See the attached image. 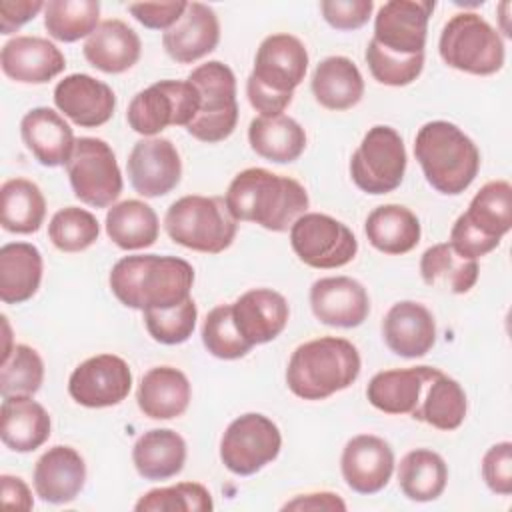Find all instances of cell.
Here are the masks:
<instances>
[{
    "label": "cell",
    "mask_w": 512,
    "mask_h": 512,
    "mask_svg": "<svg viewBox=\"0 0 512 512\" xmlns=\"http://www.w3.org/2000/svg\"><path fill=\"white\" fill-rule=\"evenodd\" d=\"M84 58L104 74H122L130 70L142 52L140 36L118 18L100 22L84 42Z\"/></svg>",
    "instance_id": "cell-27"
},
{
    "label": "cell",
    "mask_w": 512,
    "mask_h": 512,
    "mask_svg": "<svg viewBox=\"0 0 512 512\" xmlns=\"http://www.w3.org/2000/svg\"><path fill=\"white\" fill-rule=\"evenodd\" d=\"M202 344L220 360H236L252 350V346L236 330L232 304H220L206 314L202 324Z\"/></svg>",
    "instance_id": "cell-45"
},
{
    "label": "cell",
    "mask_w": 512,
    "mask_h": 512,
    "mask_svg": "<svg viewBox=\"0 0 512 512\" xmlns=\"http://www.w3.org/2000/svg\"><path fill=\"white\" fill-rule=\"evenodd\" d=\"M446 482L448 466L434 450H410L398 464V486L412 502H432L440 498Z\"/></svg>",
    "instance_id": "cell-39"
},
{
    "label": "cell",
    "mask_w": 512,
    "mask_h": 512,
    "mask_svg": "<svg viewBox=\"0 0 512 512\" xmlns=\"http://www.w3.org/2000/svg\"><path fill=\"white\" fill-rule=\"evenodd\" d=\"M408 156L402 136L384 124L372 126L350 158L352 182L366 194L394 192L406 172Z\"/></svg>",
    "instance_id": "cell-10"
},
{
    "label": "cell",
    "mask_w": 512,
    "mask_h": 512,
    "mask_svg": "<svg viewBox=\"0 0 512 512\" xmlns=\"http://www.w3.org/2000/svg\"><path fill=\"white\" fill-rule=\"evenodd\" d=\"M20 136L28 152L48 168L68 164L76 138L70 124L52 108L38 106L20 120Z\"/></svg>",
    "instance_id": "cell-25"
},
{
    "label": "cell",
    "mask_w": 512,
    "mask_h": 512,
    "mask_svg": "<svg viewBox=\"0 0 512 512\" xmlns=\"http://www.w3.org/2000/svg\"><path fill=\"white\" fill-rule=\"evenodd\" d=\"M466 410L468 400L464 388L442 370H436L428 380L412 418L430 424L432 428L450 432L464 422Z\"/></svg>",
    "instance_id": "cell-35"
},
{
    "label": "cell",
    "mask_w": 512,
    "mask_h": 512,
    "mask_svg": "<svg viewBox=\"0 0 512 512\" xmlns=\"http://www.w3.org/2000/svg\"><path fill=\"white\" fill-rule=\"evenodd\" d=\"M364 232L368 242L384 254H406L420 242V220L402 204H382L374 208L366 222Z\"/></svg>",
    "instance_id": "cell-33"
},
{
    "label": "cell",
    "mask_w": 512,
    "mask_h": 512,
    "mask_svg": "<svg viewBox=\"0 0 512 512\" xmlns=\"http://www.w3.org/2000/svg\"><path fill=\"white\" fill-rule=\"evenodd\" d=\"M200 108L196 86L186 80H160L140 90L128 104V126L144 136L154 138L168 126H188Z\"/></svg>",
    "instance_id": "cell-9"
},
{
    "label": "cell",
    "mask_w": 512,
    "mask_h": 512,
    "mask_svg": "<svg viewBox=\"0 0 512 512\" xmlns=\"http://www.w3.org/2000/svg\"><path fill=\"white\" fill-rule=\"evenodd\" d=\"M212 494L198 482H178L166 488H152L140 496L136 512H206L212 510Z\"/></svg>",
    "instance_id": "cell-44"
},
{
    "label": "cell",
    "mask_w": 512,
    "mask_h": 512,
    "mask_svg": "<svg viewBox=\"0 0 512 512\" xmlns=\"http://www.w3.org/2000/svg\"><path fill=\"white\" fill-rule=\"evenodd\" d=\"M220 40L216 12L202 2H188L180 20L162 34L166 54L178 64H192L208 56Z\"/></svg>",
    "instance_id": "cell-21"
},
{
    "label": "cell",
    "mask_w": 512,
    "mask_h": 512,
    "mask_svg": "<svg viewBox=\"0 0 512 512\" xmlns=\"http://www.w3.org/2000/svg\"><path fill=\"white\" fill-rule=\"evenodd\" d=\"M288 316L286 298L272 288H252L232 304L236 330L252 348L280 336Z\"/></svg>",
    "instance_id": "cell-20"
},
{
    "label": "cell",
    "mask_w": 512,
    "mask_h": 512,
    "mask_svg": "<svg viewBox=\"0 0 512 512\" xmlns=\"http://www.w3.org/2000/svg\"><path fill=\"white\" fill-rule=\"evenodd\" d=\"M320 10L324 20L332 28L348 32V30H358L368 22L374 10V2L372 0H322Z\"/></svg>",
    "instance_id": "cell-49"
},
{
    "label": "cell",
    "mask_w": 512,
    "mask_h": 512,
    "mask_svg": "<svg viewBox=\"0 0 512 512\" xmlns=\"http://www.w3.org/2000/svg\"><path fill=\"white\" fill-rule=\"evenodd\" d=\"M50 416L32 396H6L0 406V438L12 452H34L50 438Z\"/></svg>",
    "instance_id": "cell-29"
},
{
    "label": "cell",
    "mask_w": 512,
    "mask_h": 512,
    "mask_svg": "<svg viewBox=\"0 0 512 512\" xmlns=\"http://www.w3.org/2000/svg\"><path fill=\"white\" fill-rule=\"evenodd\" d=\"M66 172L74 196L94 208L114 206L124 186L112 148L92 136L76 140Z\"/></svg>",
    "instance_id": "cell-11"
},
{
    "label": "cell",
    "mask_w": 512,
    "mask_h": 512,
    "mask_svg": "<svg viewBox=\"0 0 512 512\" xmlns=\"http://www.w3.org/2000/svg\"><path fill=\"white\" fill-rule=\"evenodd\" d=\"M44 382V362L40 354L26 344H14L0 364V394L34 396Z\"/></svg>",
    "instance_id": "cell-42"
},
{
    "label": "cell",
    "mask_w": 512,
    "mask_h": 512,
    "mask_svg": "<svg viewBox=\"0 0 512 512\" xmlns=\"http://www.w3.org/2000/svg\"><path fill=\"white\" fill-rule=\"evenodd\" d=\"M434 6L430 0L384 2L374 16L372 40L394 54H424L428 20Z\"/></svg>",
    "instance_id": "cell-15"
},
{
    "label": "cell",
    "mask_w": 512,
    "mask_h": 512,
    "mask_svg": "<svg viewBox=\"0 0 512 512\" xmlns=\"http://www.w3.org/2000/svg\"><path fill=\"white\" fill-rule=\"evenodd\" d=\"M98 236L100 224L96 216L78 206L60 208L48 224V238L62 252H82L90 248Z\"/></svg>",
    "instance_id": "cell-43"
},
{
    "label": "cell",
    "mask_w": 512,
    "mask_h": 512,
    "mask_svg": "<svg viewBox=\"0 0 512 512\" xmlns=\"http://www.w3.org/2000/svg\"><path fill=\"white\" fill-rule=\"evenodd\" d=\"M32 482L40 500L48 504H68L84 488V458L72 446L56 444L36 460Z\"/></svg>",
    "instance_id": "cell-23"
},
{
    "label": "cell",
    "mask_w": 512,
    "mask_h": 512,
    "mask_svg": "<svg viewBox=\"0 0 512 512\" xmlns=\"http://www.w3.org/2000/svg\"><path fill=\"white\" fill-rule=\"evenodd\" d=\"M104 226L108 238L122 250L148 248L160 232L154 208L142 200H124L108 208Z\"/></svg>",
    "instance_id": "cell-38"
},
{
    "label": "cell",
    "mask_w": 512,
    "mask_h": 512,
    "mask_svg": "<svg viewBox=\"0 0 512 512\" xmlns=\"http://www.w3.org/2000/svg\"><path fill=\"white\" fill-rule=\"evenodd\" d=\"M438 52L450 68L474 76L496 74L506 58L500 34L476 12H458L444 24Z\"/></svg>",
    "instance_id": "cell-7"
},
{
    "label": "cell",
    "mask_w": 512,
    "mask_h": 512,
    "mask_svg": "<svg viewBox=\"0 0 512 512\" xmlns=\"http://www.w3.org/2000/svg\"><path fill=\"white\" fill-rule=\"evenodd\" d=\"M132 188L144 198H158L172 192L182 178V160L168 138L138 140L126 160Z\"/></svg>",
    "instance_id": "cell-16"
},
{
    "label": "cell",
    "mask_w": 512,
    "mask_h": 512,
    "mask_svg": "<svg viewBox=\"0 0 512 512\" xmlns=\"http://www.w3.org/2000/svg\"><path fill=\"white\" fill-rule=\"evenodd\" d=\"M282 448L278 426L264 414L246 412L234 418L220 440V460L236 476H252L276 460Z\"/></svg>",
    "instance_id": "cell-13"
},
{
    "label": "cell",
    "mask_w": 512,
    "mask_h": 512,
    "mask_svg": "<svg viewBox=\"0 0 512 512\" xmlns=\"http://www.w3.org/2000/svg\"><path fill=\"white\" fill-rule=\"evenodd\" d=\"M282 510H346V502L334 492H310L286 502Z\"/></svg>",
    "instance_id": "cell-53"
},
{
    "label": "cell",
    "mask_w": 512,
    "mask_h": 512,
    "mask_svg": "<svg viewBox=\"0 0 512 512\" xmlns=\"http://www.w3.org/2000/svg\"><path fill=\"white\" fill-rule=\"evenodd\" d=\"M164 228L172 242L204 254H220L232 246L238 224L224 198L190 194L170 204Z\"/></svg>",
    "instance_id": "cell-6"
},
{
    "label": "cell",
    "mask_w": 512,
    "mask_h": 512,
    "mask_svg": "<svg viewBox=\"0 0 512 512\" xmlns=\"http://www.w3.org/2000/svg\"><path fill=\"white\" fill-rule=\"evenodd\" d=\"M414 156L426 182L440 194H462L480 170V150L456 124L426 122L414 138Z\"/></svg>",
    "instance_id": "cell-5"
},
{
    "label": "cell",
    "mask_w": 512,
    "mask_h": 512,
    "mask_svg": "<svg viewBox=\"0 0 512 512\" xmlns=\"http://www.w3.org/2000/svg\"><path fill=\"white\" fill-rule=\"evenodd\" d=\"M310 88L320 106L340 112L362 100L364 78L350 58L328 56L314 68Z\"/></svg>",
    "instance_id": "cell-31"
},
{
    "label": "cell",
    "mask_w": 512,
    "mask_h": 512,
    "mask_svg": "<svg viewBox=\"0 0 512 512\" xmlns=\"http://www.w3.org/2000/svg\"><path fill=\"white\" fill-rule=\"evenodd\" d=\"M340 470L348 488L358 494H376L390 482L394 450L380 436L358 434L346 442Z\"/></svg>",
    "instance_id": "cell-17"
},
{
    "label": "cell",
    "mask_w": 512,
    "mask_h": 512,
    "mask_svg": "<svg viewBox=\"0 0 512 512\" xmlns=\"http://www.w3.org/2000/svg\"><path fill=\"white\" fill-rule=\"evenodd\" d=\"M42 0H2L0 2V34H12L44 10Z\"/></svg>",
    "instance_id": "cell-51"
},
{
    "label": "cell",
    "mask_w": 512,
    "mask_h": 512,
    "mask_svg": "<svg viewBox=\"0 0 512 512\" xmlns=\"http://www.w3.org/2000/svg\"><path fill=\"white\" fill-rule=\"evenodd\" d=\"M438 368L434 366H412V368H392L382 370L372 376L366 386L368 402L392 416L410 414L418 408L422 392L428 380Z\"/></svg>",
    "instance_id": "cell-26"
},
{
    "label": "cell",
    "mask_w": 512,
    "mask_h": 512,
    "mask_svg": "<svg viewBox=\"0 0 512 512\" xmlns=\"http://www.w3.org/2000/svg\"><path fill=\"white\" fill-rule=\"evenodd\" d=\"M188 80L200 94V108L186 132L206 144L226 140L238 124L236 76L230 66L220 60H210L196 66Z\"/></svg>",
    "instance_id": "cell-8"
},
{
    "label": "cell",
    "mask_w": 512,
    "mask_h": 512,
    "mask_svg": "<svg viewBox=\"0 0 512 512\" xmlns=\"http://www.w3.org/2000/svg\"><path fill=\"white\" fill-rule=\"evenodd\" d=\"M382 338L396 356H426L436 342L434 316L420 302H396L382 320Z\"/></svg>",
    "instance_id": "cell-24"
},
{
    "label": "cell",
    "mask_w": 512,
    "mask_h": 512,
    "mask_svg": "<svg viewBox=\"0 0 512 512\" xmlns=\"http://www.w3.org/2000/svg\"><path fill=\"white\" fill-rule=\"evenodd\" d=\"M466 224L486 240L498 242L512 228V186L508 180L486 182L460 214Z\"/></svg>",
    "instance_id": "cell-36"
},
{
    "label": "cell",
    "mask_w": 512,
    "mask_h": 512,
    "mask_svg": "<svg viewBox=\"0 0 512 512\" xmlns=\"http://www.w3.org/2000/svg\"><path fill=\"white\" fill-rule=\"evenodd\" d=\"M96 0H50L44 6V28L58 42L88 38L100 24Z\"/></svg>",
    "instance_id": "cell-41"
},
{
    "label": "cell",
    "mask_w": 512,
    "mask_h": 512,
    "mask_svg": "<svg viewBox=\"0 0 512 512\" xmlns=\"http://www.w3.org/2000/svg\"><path fill=\"white\" fill-rule=\"evenodd\" d=\"M132 462L142 478L168 480L184 468L186 442L170 428H152L136 440Z\"/></svg>",
    "instance_id": "cell-32"
},
{
    "label": "cell",
    "mask_w": 512,
    "mask_h": 512,
    "mask_svg": "<svg viewBox=\"0 0 512 512\" xmlns=\"http://www.w3.org/2000/svg\"><path fill=\"white\" fill-rule=\"evenodd\" d=\"M358 348L336 336H322L300 344L286 368L290 392L302 400H324L346 390L360 376Z\"/></svg>",
    "instance_id": "cell-4"
},
{
    "label": "cell",
    "mask_w": 512,
    "mask_h": 512,
    "mask_svg": "<svg viewBox=\"0 0 512 512\" xmlns=\"http://www.w3.org/2000/svg\"><path fill=\"white\" fill-rule=\"evenodd\" d=\"M310 308L316 320L326 326L356 328L370 314V298L358 280L328 276L312 284Z\"/></svg>",
    "instance_id": "cell-18"
},
{
    "label": "cell",
    "mask_w": 512,
    "mask_h": 512,
    "mask_svg": "<svg viewBox=\"0 0 512 512\" xmlns=\"http://www.w3.org/2000/svg\"><path fill=\"white\" fill-rule=\"evenodd\" d=\"M248 142L264 160L288 164L302 156L306 148V132L290 116H258L248 126Z\"/></svg>",
    "instance_id": "cell-34"
},
{
    "label": "cell",
    "mask_w": 512,
    "mask_h": 512,
    "mask_svg": "<svg viewBox=\"0 0 512 512\" xmlns=\"http://www.w3.org/2000/svg\"><path fill=\"white\" fill-rule=\"evenodd\" d=\"M46 216V198L28 178H10L0 188V224L12 234L38 232Z\"/></svg>",
    "instance_id": "cell-37"
},
{
    "label": "cell",
    "mask_w": 512,
    "mask_h": 512,
    "mask_svg": "<svg viewBox=\"0 0 512 512\" xmlns=\"http://www.w3.org/2000/svg\"><path fill=\"white\" fill-rule=\"evenodd\" d=\"M0 494H2V504L6 508H16V510H32L34 500L32 492L26 486V482L18 476L12 474H2L0 476Z\"/></svg>",
    "instance_id": "cell-52"
},
{
    "label": "cell",
    "mask_w": 512,
    "mask_h": 512,
    "mask_svg": "<svg viewBox=\"0 0 512 512\" xmlns=\"http://www.w3.org/2000/svg\"><path fill=\"white\" fill-rule=\"evenodd\" d=\"M290 246L306 266L318 270L346 266L358 252L354 232L320 212H306L290 226Z\"/></svg>",
    "instance_id": "cell-12"
},
{
    "label": "cell",
    "mask_w": 512,
    "mask_h": 512,
    "mask_svg": "<svg viewBox=\"0 0 512 512\" xmlns=\"http://www.w3.org/2000/svg\"><path fill=\"white\" fill-rule=\"evenodd\" d=\"M420 274L428 286H442L454 294H466L478 280V260L466 258L450 242H440L424 250Z\"/></svg>",
    "instance_id": "cell-40"
},
{
    "label": "cell",
    "mask_w": 512,
    "mask_h": 512,
    "mask_svg": "<svg viewBox=\"0 0 512 512\" xmlns=\"http://www.w3.org/2000/svg\"><path fill=\"white\" fill-rule=\"evenodd\" d=\"M54 104L76 126L98 128L112 118L116 94L90 74H68L54 88Z\"/></svg>",
    "instance_id": "cell-19"
},
{
    "label": "cell",
    "mask_w": 512,
    "mask_h": 512,
    "mask_svg": "<svg viewBox=\"0 0 512 512\" xmlns=\"http://www.w3.org/2000/svg\"><path fill=\"white\" fill-rule=\"evenodd\" d=\"M224 202L236 222H254L270 232L288 230L310 204L306 188L282 174L266 168H246L238 172Z\"/></svg>",
    "instance_id": "cell-1"
},
{
    "label": "cell",
    "mask_w": 512,
    "mask_h": 512,
    "mask_svg": "<svg viewBox=\"0 0 512 512\" xmlns=\"http://www.w3.org/2000/svg\"><path fill=\"white\" fill-rule=\"evenodd\" d=\"M42 254L30 242H10L0 248V300L22 304L30 300L42 282Z\"/></svg>",
    "instance_id": "cell-30"
},
{
    "label": "cell",
    "mask_w": 512,
    "mask_h": 512,
    "mask_svg": "<svg viewBox=\"0 0 512 512\" xmlns=\"http://www.w3.org/2000/svg\"><path fill=\"white\" fill-rule=\"evenodd\" d=\"M108 282L118 302L128 308H172L190 298L194 268L178 256L136 254L120 258Z\"/></svg>",
    "instance_id": "cell-2"
},
{
    "label": "cell",
    "mask_w": 512,
    "mask_h": 512,
    "mask_svg": "<svg viewBox=\"0 0 512 512\" xmlns=\"http://www.w3.org/2000/svg\"><path fill=\"white\" fill-rule=\"evenodd\" d=\"M192 388L186 374L174 366L150 368L136 390V402L152 420H172L186 412Z\"/></svg>",
    "instance_id": "cell-28"
},
{
    "label": "cell",
    "mask_w": 512,
    "mask_h": 512,
    "mask_svg": "<svg viewBox=\"0 0 512 512\" xmlns=\"http://www.w3.org/2000/svg\"><path fill=\"white\" fill-rule=\"evenodd\" d=\"M188 2H132L128 4V12L150 30H168L172 28L180 16L184 14Z\"/></svg>",
    "instance_id": "cell-50"
},
{
    "label": "cell",
    "mask_w": 512,
    "mask_h": 512,
    "mask_svg": "<svg viewBox=\"0 0 512 512\" xmlns=\"http://www.w3.org/2000/svg\"><path fill=\"white\" fill-rule=\"evenodd\" d=\"M482 478L494 494H512V442L504 440L486 450L482 458Z\"/></svg>",
    "instance_id": "cell-48"
},
{
    "label": "cell",
    "mask_w": 512,
    "mask_h": 512,
    "mask_svg": "<svg viewBox=\"0 0 512 512\" xmlns=\"http://www.w3.org/2000/svg\"><path fill=\"white\" fill-rule=\"evenodd\" d=\"M198 308L192 296L172 308H148L144 310V324L152 340L176 346L186 342L196 328Z\"/></svg>",
    "instance_id": "cell-46"
},
{
    "label": "cell",
    "mask_w": 512,
    "mask_h": 512,
    "mask_svg": "<svg viewBox=\"0 0 512 512\" xmlns=\"http://www.w3.org/2000/svg\"><path fill=\"white\" fill-rule=\"evenodd\" d=\"M132 372L124 358L98 354L74 368L68 378V394L86 408L116 406L130 394Z\"/></svg>",
    "instance_id": "cell-14"
},
{
    "label": "cell",
    "mask_w": 512,
    "mask_h": 512,
    "mask_svg": "<svg viewBox=\"0 0 512 512\" xmlns=\"http://www.w3.org/2000/svg\"><path fill=\"white\" fill-rule=\"evenodd\" d=\"M2 72L20 84H44L66 68V58L56 44L40 36L10 38L0 52Z\"/></svg>",
    "instance_id": "cell-22"
},
{
    "label": "cell",
    "mask_w": 512,
    "mask_h": 512,
    "mask_svg": "<svg viewBox=\"0 0 512 512\" xmlns=\"http://www.w3.org/2000/svg\"><path fill=\"white\" fill-rule=\"evenodd\" d=\"M308 70V50L300 38L278 32L266 36L246 80V96L260 116H280L292 102Z\"/></svg>",
    "instance_id": "cell-3"
},
{
    "label": "cell",
    "mask_w": 512,
    "mask_h": 512,
    "mask_svg": "<svg viewBox=\"0 0 512 512\" xmlns=\"http://www.w3.org/2000/svg\"><path fill=\"white\" fill-rule=\"evenodd\" d=\"M364 58L374 80L384 86H408L422 74L424 68V54H394L374 40L368 42Z\"/></svg>",
    "instance_id": "cell-47"
}]
</instances>
